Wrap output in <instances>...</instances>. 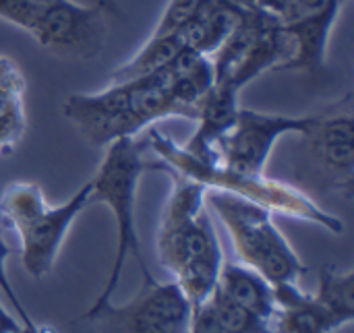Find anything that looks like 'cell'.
<instances>
[{
  "mask_svg": "<svg viewBox=\"0 0 354 333\" xmlns=\"http://www.w3.org/2000/svg\"><path fill=\"white\" fill-rule=\"evenodd\" d=\"M145 145L137 141V137H124L106 147L104 160L97 166L91 182V197L89 203H104L116 228V247H114V261L108 276V282L100 296L95 298L93 307L87 311H97L100 307L112 303V296L118 288L124 263L129 255L139 263L143 274V284L156 282L151 276L147 261L141 251V242L135 228V203H137V189L143 172L147 170V160L143 155Z\"/></svg>",
  "mask_w": 354,
  "mask_h": 333,
  "instance_id": "4",
  "label": "cell"
},
{
  "mask_svg": "<svg viewBox=\"0 0 354 333\" xmlns=\"http://www.w3.org/2000/svg\"><path fill=\"white\" fill-rule=\"evenodd\" d=\"M274 292L278 305L276 333H334L346 325L313 294L303 292L299 284H278Z\"/></svg>",
  "mask_w": 354,
  "mask_h": 333,
  "instance_id": "12",
  "label": "cell"
},
{
  "mask_svg": "<svg viewBox=\"0 0 354 333\" xmlns=\"http://www.w3.org/2000/svg\"><path fill=\"white\" fill-rule=\"evenodd\" d=\"M243 8L245 6L228 0H207L199 12L180 29L185 46L212 58V54L236 27Z\"/></svg>",
  "mask_w": 354,
  "mask_h": 333,
  "instance_id": "14",
  "label": "cell"
},
{
  "mask_svg": "<svg viewBox=\"0 0 354 333\" xmlns=\"http://www.w3.org/2000/svg\"><path fill=\"white\" fill-rule=\"evenodd\" d=\"M19 333H54L50 327H46V325H33V327H23Z\"/></svg>",
  "mask_w": 354,
  "mask_h": 333,
  "instance_id": "22",
  "label": "cell"
},
{
  "mask_svg": "<svg viewBox=\"0 0 354 333\" xmlns=\"http://www.w3.org/2000/svg\"><path fill=\"white\" fill-rule=\"evenodd\" d=\"M25 131V77L10 56L0 54V155L10 153Z\"/></svg>",
  "mask_w": 354,
  "mask_h": 333,
  "instance_id": "15",
  "label": "cell"
},
{
  "mask_svg": "<svg viewBox=\"0 0 354 333\" xmlns=\"http://www.w3.org/2000/svg\"><path fill=\"white\" fill-rule=\"evenodd\" d=\"M253 2H255V6H259L268 12H274L278 17H282V12L292 4V0H253Z\"/></svg>",
  "mask_w": 354,
  "mask_h": 333,
  "instance_id": "21",
  "label": "cell"
},
{
  "mask_svg": "<svg viewBox=\"0 0 354 333\" xmlns=\"http://www.w3.org/2000/svg\"><path fill=\"white\" fill-rule=\"evenodd\" d=\"M313 296L338 315L346 325L354 319V272H340L336 267H326L319 274V286Z\"/></svg>",
  "mask_w": 354,
  "mask_h": 333,
  "instance_id": "17",
  "label": "cell"
},
{
  "mask_svg": "<svg viewBox=\"0 0 354 333\" xmlns=\"http://www.w3.org/2000/svg\"><path fill=\"white\" fill-rule=\"evenodd\" d=\"M305 139L334 184L351 197L354 180V122L351 106L342 108L340 102L338 110L322 112Z\"/></svg>",
  "mask_w": 354,
  "mask_h": 333,
  "instance_id": "10",
  "label": "cell"
},
{
  "mask_svg": "<svg viewBox=\"0 0 354 333\" xmlns=\"http://www.w3.org/2000/svg\"><path fill=\"white\" fill-rule=\"evenodd\" d=\"M91 182H85L62 205H50L35 182H10L0 195V220L15 230L21 242L25 272L39 280L58 259L75 220L91 205Z\"/></svg>",
  "mask_w": 354,
  "mask_h": 333,
  "instance_id": "5",
  "label": "cell"
},
{
  "mask_svg": "<svg viewBox=\"0 0 354 333\" xmlns=\"http://www.w3.org/2000/svg\"><path fill=\"white\" fill-rule=\"evenodd\" d=\"M23 325L0 305V333H19Z\"/></svg>",
  "mask_w": 354,
  "mask_h": 333,
  "instance_id": "20",
  "label": "cell"
},
{
  "mask_svg": "<svg viewBox=\"0 0 354 333\" xmlns=\"http://www.w3.org/2000/svg\"><path fill=\"white\" fill-rule=\"evenodd\" d=\"M0 19L27 31L50 54L71 60L97 56L108 37V17L102 2L0 0Z\"/></svg>",
  "mask_w": 354,
  "mask_h": 333,
  "instance_id": "7",
  "label": "cell"
},
{
  "mask_svg": "<svg viewBox=\"0 0 354 333\" xmlns=\"http://www.w3.org/2000/svg\"><path fill=\"white\" fill-rule=\"evenodd\" d=\"M10 255H12V249L6 245V240H4V236H2V230H0V290L6 294V298L10 301L12 309H15V311H17V315L21 317L23 327H33V325H35V321L29 317V313H27V311H25V307L21 305V301H19V296H17L15 288L10 286L8 274H6V261H8V257H10Z\"/></svg>",
  "mask_w": 354,
  "mask_h": 333,
  "instance_id": "18",
  "label": "cell"
},
{
  "mask_svg": "<svg viewBox=\"0 0 354 333\" xmlns=\"http://www.w3.org/2000/svg\"><path fill=\"white\" fill-rule=\"evenodd\" d=\"M162 172L174 187L158 226V259L193 307L214 292L224 253L205 201L207 189L170 170Z\"/></svg>",
  "mask_w": 354,
  "mask_h": 333,
  "instance_id": "1",
  "label": "cell"
},
{
  "mask_svg": "<svg viewBox=\"0 0 354 333\" xmlns=\"http://www.w3.org/2000/svg\"><path fill=\"white\" fill-rule=\"evenodd\" d=\"M216 288L232 303L241 305L243 309L251 311L253 315L274 325L278 313L274 284H270L263 276H259L251 267L243 263H224Z\"/></svg>",
  "mask_w": 354,
  "mask_h": 333,
  "instance_id": "13",
  "label": "cell"
},
{
  "mask_svg": "<svg viewBox=\"0 0 354 333\" xmlns=\"http://www.w3.org/2000/svg\"><path fill=\"white\" fill-rule=\"evenodd\" d=\"M207 207L224 224L239 261L270 284H299L307 265L292 245L274 224V213L266 207L222 191H207Z\"/></svg>",
  "mask_w": 354,
  "mask_h": 333,
  "instance_id": "6",
  "label": "cell"
},
{
  "mask_svg": "<svg viewBox=\"0 0 354 333\" xmlns=\"http://www.w3.org/2000/svg\"><path fill=\"white\" fill-rule=\"evenodd\" d=\"M317 116H286L239 108L232 126L214 147V162L245 174H266L276 143L284 135H309Z\"/></svg>",
  "mask_w": 354,
  "mask_h": 333,
  "instance_id": "8",
  "label": "cell"
},
{
  "mask_svg": "<svg viewBox=\"0 0 354 333\" xmlns=\"http://www.w3.org/2000/svg\"><path fill=\"white\" fill-rule=\"evenodd\" d=\"M81 319L93 321L100 333H189L191 303L174 282H151L122 307L108 303Z\"/></svg>",
  "mask_w": 354,
  "mask_h": 333,
  "instance_id": "9",
  "label": "cell"
},
{
  "mask_svg": "<svg viewBox=\"0 0 354 333\" xmlns=\"http://www.w3.org/2000/svg\"><path fill=\"white\" fill-rule=\"evenodd\" d=\"M185 39L178 33H164V35H153L145 41V46L124 64H120L112 77L110 83H122V81H133L151 73L162 70L168 66L183 50H185Z\"/></svg>",
  "mask_w": 354,
  "mask_h": 333,
  "instance_id": "16",
  "label": "cell"
},
{
  "mask_svg": "<svg viewBox=\"0 0 354 333\" xmlns=\"http://www.w3.org/2000/svg\"><path fill=\"white\" fill-rule=\"evenodd\" d=\"M344 4L346 0L336 2L322 12L282 23L292 44V54L278 70H307V73L324 70L326 58H328L330 35Z\"/></svg>",
  "mask_w": 354,
  "mask_h": 333,
  "instance_id": "11",
  "label": "cell"
},
{
  "mask_svg": "<svg viewBox=\"0 0 354 333\" xmlns=\"http://www.w3.org/2000/svg\"><path fill=\"white\" fill-rule=\"evenodd\" d=\"M31 2H54V0H31Z\"/></svg>",
  "mask_w": 354,
  "mask_h": 333,
  "instance_id": "24",
  "label": "cell"
},
{
  "mask_svg": "<svg viewBox=\"0 0 354 333\" xmlns=\"http://www.w3.org/2000/svg\"><path fill=\"white\" fill-rule=\"evenodd\" d=\"M62 112L85 141L95 147L137 137L143 129L166 118L193 120L170 91L168 66L133 81L110 83V87L95 93H71Z\"/></svg>",
  "mask_w": 354,
  "mask_h": 333,
  "instance_id": "2",
  "label": "cell"
},
{
  "mask_svg": "<svg viewBox=\"0 0 354 333\" xmlns=\"http://www.w3.org/2000/svg\"><path fill=\"white\" fill-rule=\"evenodd\" d=\"M228 2H234V4H239V6H255L253 0H228Z\"/></svg>",
  "mask_w": 354,
  "mask_h": 333,
  "instance_id": "23",
  "label": "cell"
},
{
  "mask_svg": "<svg viewBox=\"0 0 354 333\" xmlns=\"http://www.w3.org/2000/svg\"><path fill=\"white\" fill-rule=\"evenodd\" d=\"M143 145L149 147L153 155H158L156 162H147V170H170L193 182H199L207 191H222L228 195L243 197L266 207L272 213L322 226L332 234L344 232V222L338 216L328 213L307 193L288 182L270 178L266 174L236 172L222 164L199 160L156 126L147 129V139Z\"/></svg>",
  "mask_w": 354,
  "mask_h": 333,
  "instance_id": "3",
  "label": "cell"
},
{
  "mask_svg": "<svg viewBox=\"0 0 354 333\" xmlns=\"http://www.w3.org/2000/svg\"><path fill=\"white\" fill-rule=\"evenodd\" d=\"M189 333H224L207 298L203 303L191 307Z\"/></svg>",
  "mask_w": 354,
  "mask_h": 333,
  "instance_id": "19",
  "label": "cell"
}]
</instances>
